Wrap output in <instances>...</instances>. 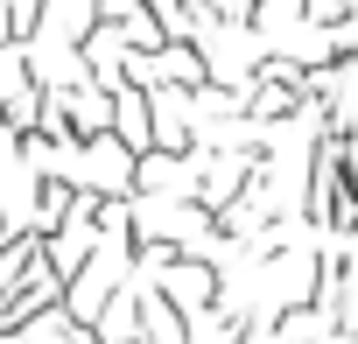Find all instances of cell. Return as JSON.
<instances>
[{
    "mask_svg": "<svg viewBox=\"0 0 358 344\" xmlns=\"http://www.w3.org/2000/svg\"><path fill=\"white\" fill-rule=\"evenodd\" d=\"M99 337H106V344H127V337H134V288H113V295H106Z\"/></svg>",
    "mask_w": 358,
    "mask_h": 344,
    "instance_id": "obj_3",
    "label": "cell"
},
{
    "mask_svg": "<svg viewBox=\"0 0 358 344\" xmlns=\"http://www.w3.org/2000/svg\"><path fill=\"white\" fill-rule=\"evenodd\" d=\"M169 295H183V309H190V302L204 309V302L218 295V274H211L204 260H197V267H176V274H169Z\"/></svg>",
    "mask_w": 358,
    "mask_h": 344,
    "instance_id": "obj_2",
    "label": "cell"
},
{
    "mask_svg": "<svg viewBox=\"0 0 358 344\" xmlns=\"http://www.w3.org/2000/svg\"><path fill=\"white\" fill-rule=\"evenodd\" d=\"M106 134H113L134 162L155 148V120H148V92H141V85H120V92H113V106H106Z\"/></svg>",
    "mask_w": 358,
    "mask_h": 344,
    "instance_id": "obj_1",
    "label": "cell"
}]
</instances>
